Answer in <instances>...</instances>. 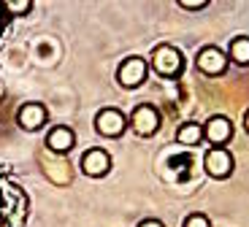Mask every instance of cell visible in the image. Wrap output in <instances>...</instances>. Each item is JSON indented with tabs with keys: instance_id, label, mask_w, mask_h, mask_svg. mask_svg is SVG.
I'll return each mask as SVG.
<instances>
[{
	"instance_id": "obj_1",
	"label": "cell",
	"mask_w": 249,
	"mask_h": 227,
	"mask_svg": "<svg viewBox=\"0 0 249 227\" xmlns=\"http://www.w3.org/2000/svg\"><path fill=\"white\" fill-rule=\"evenodd\" d=\"M30 200L14 176L0 171V227H25Z\"/></svg>"
},
{
	"instance_id": "obj_2",
	"label": "cell",
	"mask_w": 249,
	"mask_h": 227,
	"mask_svg": "<svg viewBox=\"0 0 249 227\" xmlns=\"http://www.w3.org/2000/svg\"><path fill=\"white\" fill-rule=\"evenodd\" d=\"M152 68H155L162 79H179L181 70H184V54L176 46L162 43V46H157L152 52Z\"/></svg>"
},
{
	"instance_id": "obj_3",
	"label": "cell",
	"mask_w": 249,
	"mask_h": 227,
	"mask_svg": "<svg viewBox=\"0 0 249 227\" xmlns=\"http://www.w3.org/2000/svg\"><path fill=\"white\" fill-rule=\"evenodd\" d=\"M149 76V62L143 60V57L133 54V57H124L117 68V81L124 87V89H136L146 81Z\"/></svg>"
},
{
	"instance_id": "obj_4",
	"label": "cell",
	"mask_w": 249,
	"mask_h": 227,
	"mask_svg": "<svg viewBox=\"0 0 249 227\" xmlns=\"http://www.w3.org/2000/svg\"><path fill=\"white\" fill-rule=\"evenodd\" d=\"M160 122H162L160 111H157L152 103L136 105V108H133V114H130V127L136 130L141 138H146V135H155L157 130H160Z\"/></svg>"
},
{
	"instance_id": "obj_5",
	"label": "cell",
	"mask_w": 249,
	"mask_h": 227,
	"mask_svg": "<svg viewBox=\"0 0 249 227\" xmlns=\"http://www.w3.org/2000/svg\"><path fill=\"white\" fill-rule=\"evenodd\" d=\"M79 168L84 176L89 178H100V176H106L108 171H111V154L106 152V149H87V152L81 154V160H79Z\"/></svg>"
},
{
	"instance_id": "obj_6",
	"label": "cell",
	"mask_w": 249,
	"mask_h": 227,
	"mask_svg": "<svg viewBox=\"0 0 249 227\" xmlns=\"http://www.w3.org/2000/svg\"><path fill=\"white\" fill-rule=\"evenodd\" d=\"M95 130L103 138H119L127 130V117L119 108H100L95 117Z\"/></svg>"
},
{
	"instance_id": "obj_7",
	"label": "cell",
	"mask_w": 249,
	"mask_h": 227,
	"mask_svg": "<svg viewBox=\"0 0 249 227\" xmlns=\"http://www.w3.org/2000/svg\"><path fill=\"white\" fill-rule=\"evenodd\" d=\"M49 122V111H46L44 103H36V100H30V103H22L17 111V124L22 130H27V133H36V130H41L44 124Z\"/></svg>"
},
{
	"instance_id": "obj_8",
	"label": "cell",
	"mask_w": 249,
	"mask_h": 227,
	"mask_svg": "<svg viewBox=\"0 0 249 227\" xmlns=\"http://www.w3.org/2000/svg\"><path fill=\"white\" fill-rule=\"evenodd\" d=\"M228 62H231L228 52H222L219 46H203L198 60H195V65H198L200 73H206V76H222L225 70H228Z\"/></svg>"
},
{
	"instance_id": "obj_9",
	"label": "cell",
	"mask_w": 249,
	"mask_h": 227,
	"mask_svg": "<svg viewBox=\"0 0 249 227\" xmlns=\"http://www.w3.org/2000/svg\"><path fill=\"white\" fill-rule=\"evenodd\" d=\"M203 138L212 141V149H225V143L233 138V122L228 117H212L203 124Z\"/></svg>"
},
{
	"instance_id": "obj_10",
	"label": "cell",
	"mask_w": 249,
	"mask_h": 227,
	"mask_svg": "<svg viewBox=\"0 0 249 227\" xmlns=\"http://www.w3.org/2000/svg\"><path fill=\"white\" fill-rule=\"evenodd\" d=\"M203 168L212 178H228L233 173V154L228 149H209L203 157Z\"/></svg>"
},
{
	"instance_id": "obj_11",
	"label": "cell",
	"mask_w": 249,
	"mask_h": 227,
	"mask_svg": "<svg viewBox=\"0 0 249 227\" xmlns=\"http://www.w3.org/2000/svg\"><path fill=\"white\" fill-rule=\"evenodd\" d=\"M73 146H76V133L68 124H57V127H52L49 135H46V149L54 152V154H68Z\"/></svg>"
},
{
	"instance_id": "obj_12",
	"label": "cell",
	"mask_w": 249,
	"mask_h": 227,
	"mask_svg": "<svg viewBox=\"0 0 249 227\" xmlns=\"http://www.w3.org/2000/svg\"><path fill=\"white\" fill-rule=\"evenodd\" d=\"M176 141L184 143V146H198V143L203 141V127H200L198 122L179 124V130H176Z\"/></svg>"
},
{
	"instance_id": "obj_13",
	"label": "cell",
	"mask_w": 249,
	"mask_h": 227,
	"mask_svg": "<svg viewBox=\"0 0 249 227\" xmlns=\"http://www.w3.org/2000/svg\"><path fill=\"white\" fill-rule=\"evenodd\" d=\"M228 57H231L236 65H249V35L233 38L231 49H228Z\"/></svg>"
},
{
	"instance_id": "obj_14",
	"label": "cell",
	"mask_w": 249,
	"mask_h": 227,
	"mask_svg": "<svg viewBox=\"0 0 249 227\" xmlns=\"http://www.w3.org/2000/svg\"><path fill=\"white\" fill-rule=\"evenodd\" d=\"M184 227H212V222L206 214H190L184 219Z\"/></svg>"
},
{
	"instance_id": "obj_15",
	"label": "cell",
	"mask_w": 249,
	"mask_h": 227,
	"mask_svg": "<svg viewBox=\"0 0 249 227\" xmlns=\"http://www.w3.org/2000/svg\"><path fill=\"white\" fill-rule=\"evenodd\" d=\"M179 6L187 8V11H200V8L209 6V0H198V3H190V0H179Z\"/></svg>"
},
{
	"instance_id": "obj_16",
	"label": "cell",
	"mask_w": 249,
	"mask_h": 227,
	"mask_svg": "<svg viewBox=\"0 0 249 227\" xmlns=\"http://www.w3.org/2000/svg\"><path fill=\"white\" fill-rule=\"evenodd\" d=\"M138 227H165V225H162L160 219H143V222H141V225H138Z\"/></svg>"
},
{
	"instance_id": "obj_17",
	"label": "cell",
	"mask_w": 249,
	"mask_h": 227,
	"mask_svg": "<svg viewBox=\"0 0 249 227\" xmlns=\"http://www.w3.org/2000/svg\"><path fill=\"white\" fill-rule=\"evenodd\" d=\"M244 130H247V133H249V111H247V114H244Z\"/></svg>"
}]
</instances>
